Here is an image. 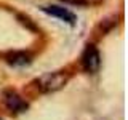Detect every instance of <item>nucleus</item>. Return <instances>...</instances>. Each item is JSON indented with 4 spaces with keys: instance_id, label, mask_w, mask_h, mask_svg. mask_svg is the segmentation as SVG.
<instances>
[{
    "instance_id": "4",
    "label": "nucleus",
    "mask_w": 128,
    "mask_h": 120,
    "mask_svg": "<svg viewBox=\"0 0 128 120\" xmlns=\"http://www.w3.org/2000/svg\"><path fill=\"white\" fill-rule=\"evenodd\" d=\"M42 10L48 14L54 16V18H59L61 21L67 22V24H75V14L72 11H69L67 8L58 6V5H50V6H43Z\"/></svg>"
},
{
    "instance_id": "6",
    "label": "nucleus",
    "mask_w": 128,
    "mask_h": 120,
    "mask_svg": "<svg viewBox=\"0 0 128 120\" xmlns=\"http://www.w3.org/2000/svg\"><path fill=\"white\" fill-rule=\"evenodd\" d=\"M62 2L66 3H72V5H85V0H62Z\"/></svg>"
},
{
    "instance_id": "5",
    "label": "nucleus",
    "mask_w": 128,
    "mask_h": 120,
    "mask_svg": "<svg viewBox=\"0 0 128 120\" xmlns=\"http://www.w3.org/2000/svg\"><path fill=\"white\" fill-rule=\"evenodd\" d=\"M6 61L11 66H27L32 61V56L29 53H24V51H14L6 56Z\"/></svg>"
},
{
    "instance_id": "3",
    "label": "nucleus",
    "mask_w": 128,
    "mask_h": 120,
    "mask_svg": "<svg viewBox=\"0 0 128 120\" xmlns=\"http://www.w3.org/2000/svg\"><path fill=\"white\" fill-rule=\"evenodd\" d=\"M3 101H5V106L8 107V110L11 112H24L27 109V102L16 91H5Z\"/></svg>"
},
{
    "instance_id": "2",
    "label": "nucleus",
    "mask_w": 128,
    "mask_h": 120,
    "mask_svg": "<svg viewBox=\"0 0 128 120\" xmlns=\"http://www.w3.org/2000/svg\"><path fill=\"white\" fill-rule=\"evenodd\" d=\"M99 64H101V58H99V51L96 50L94 45H88L85 48L82 54V66L85 72L88 74H93L99 69Z\"/></svg>"
},
{
    "instance_id": "1",
    "label": "nucleus",
    "mask_w": 128,
    "mask_h": 120,
    "mask_svg": "<svg viewBox=\"0 0 128 120\" xmlns=\"http://www.w3.org/2000/svg\"><path fill=\"white\" fill-rule=\"evenodd\" d=\"M67 78H69V75L66 72H50V74H45L35 80V86L42 93H53L66 85Z\"/></svg>"
}]
</instances>
